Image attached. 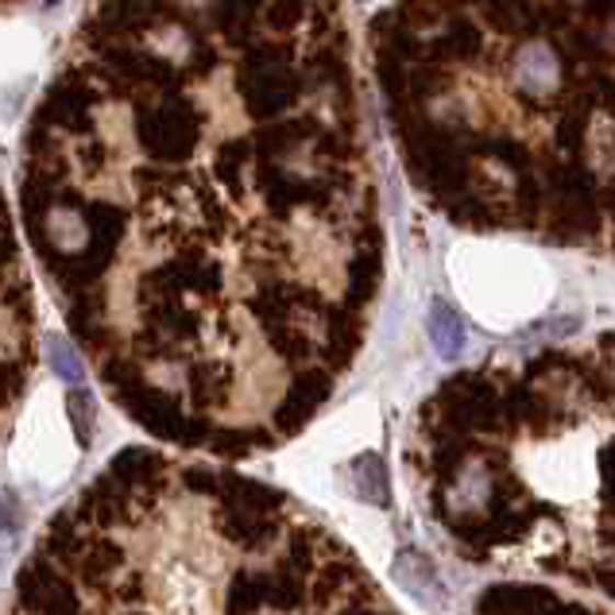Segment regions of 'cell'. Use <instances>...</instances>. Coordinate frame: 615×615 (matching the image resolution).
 I'll return each mask as SVG.
<instances>
[{"instance_id":"6da1fadb","label":"cell","mask_w":615,"mask_h":615,"mask_svg":"<svg viewBox=\"0 0 615 615\" xmlns=\"http://www.w3.org/2000/svg\"><path fill=\"white\" fill-rule=\"evenodd\" d=\"M20 217L90 349L116 280L128 361H174L209 306L306 345L298 271L361 217V101L341 0H82L24 128Z\"/></svg>"},{"instance_id":"7a4b0ae2","label":"cell","mask_w":615,"mask_h":615,"mask_svg":"<svg viewBox=\"0 0 615 615\" xmlns=\"http://www.w3.org/2000/svg\"><path fill=\"white\" fill-rule=\"evenodd\" d=\"M430 341H434L437 356H445V361H457L460 353H465L468 337H465V321L457 318V310H453L449 303H434L430 306Z\"/></svg>"},{"instance_id":"3957f363","label":"cell","mask_w":615,"mask_h":615,"mask_svg":"<svg viewBox=\"0 0 615 615\" xmlns=\"http://www.w3.org/2000/svg\"><path fill=\"white\" fill-rule=\"evenodd\" d=\"M50 361H55V368L62 372L66 379H78V376H82V368L75 364V356H70V349H66L62 341H55V345H50Z\"/></svg>"},{"instance_id":"277c9868","label":"cell","mask_w":615,"mask_h":615,"mask_svg":"<svg viewBox=\"0 0 615 615\" xmlns=\"http://www.w3.org/2000/svg\"><path fill=\"white\" fill-rule=\"evenodd\" d=\"M24 4H32V0H0V16H4V12H16V9H24Z\"/></svg>"}]
</instances>
